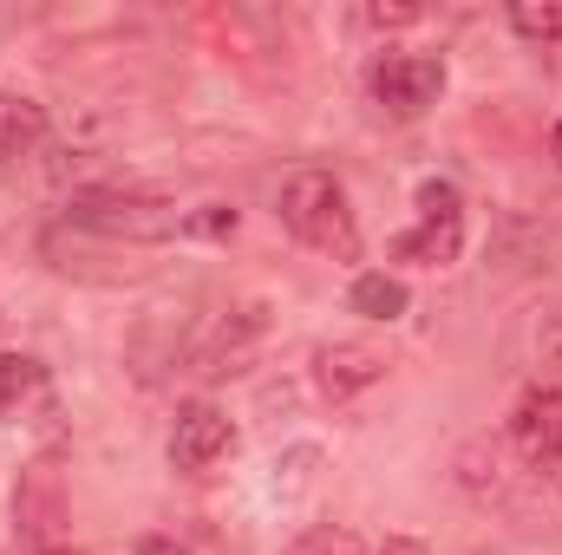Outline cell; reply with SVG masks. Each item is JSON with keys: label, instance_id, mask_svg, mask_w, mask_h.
Segmentation results:
<instances>
[{"label": "cell", "instance_id": "obj_11", "mask_svg": "<svg viewBox=\"0 0 562 555\" xmlns=\"http://www.w3.org/2000/svg\"><path fill=\"white\" fill-rule=\"evenodd\" d=\"M40 393H46V366L26 353H0V412H20Z\"/></svg>", "mask_w": 562, "mask_h": 555}, {"label": "cell", "instance_id": "obj_14", "mask_svg": "<svg viewBox=\"0 0 562 555\" xmlns=\"http://www.w3.org/2000/svg\"><path fill=\"white\" fill-rule=\"evenodd\" d=\"M419 216H464V203H458V183H445V177H425V183H419Z\"/></svg>", "mask_w": 562, "mask_h": 555}, {"label": "cell", "instance_id": "obj_18", "mask_svg": "<svg viewBox=\"0 0 562 555\" xmlns=\"http://www.w3.org/2000/svg\"><path fill=\"white\" fill-rule=\"evenodd\" d=\"M138 555H183V550H177V543H164V536H144Z\"/></svg>", "mask_w": 562, "mask_h": 555}, {"label": "cell", "instance_id": "obj_13", "mask_svg": "<svg viewBox=\"0 0 562 555\" xmlns=\"http://www.w3.org/2000/svg\"><path fill=\"white\" fill-rule=\"evenodd\" d=\"M288 555H367V550H360V536H353V530H307Z\"/></svg>", "mask_w": 562, "mask_h": 555}, {"label": "cell", "instance_id": "obj_9", "mask_svg": "<svg viewBox=\"0 0 562 555\" xmlns=\"http://www.w3.org/2000/svg\"><path fill=\"white\" fill-rule=\"evenodd\" d=\"M40 138H46V105H33L20 92H0V163H20Z\"/></svg>", "mask_w": 562, "mask_h": 555}, {"label": "cell", "instance_id": "obj_17", "mask_svg": "<svg viewBox=\"0 0 562 555\" xmlns=\"http://www.w3.org/2000/svg\"><path fill=\"white\" fill-rule=\"evenodd\" d=\"M373 555H425V543H419V536H386Z\"/></svg>", "mask_w": 562, "mask_h": 555}, {"label": "cell", "instance_id": "obj_16", "mask_svg": "<svg viewBox=\"0 0 562 555\" xmlns=\"http://www.w3.org/2000/svg\"><path fill=\"white\" fill-rule=\"evenodd\" d=\"M537 347H543V360H557V366H562V314H550V320H543Z\"/></svg>", "mask_w": 562, "mask_h": 555}, {"label": "cell", "instance_id": "obj_20", "mask_svg": "<svg viewBox=\"0 0 562 555\" xmlns=\"http://www.w3.org/2000/svg\"><path fill=\"white\" fill-rule=\"evenodd\" d=\"M46 555H79V550H46Z\"/></svg>", "mask_w": 562, "mask_h": 555}, {"label": "cell", "instance_id": "obj_4", "mask_svg": "<svg viewBox=\"0 0 562 555\" xmlns=\"http://www.w3.org/2000/svg\"><path fill=\"white\" fill-rule=\"evenodd\" d=\"M367 86H373V99L393 118H419L445 92V59H431V53H386V59H373Z\"/></svg>", "mask_w": 562, "mask_h": 555}, {"label": "cell", "instance_id": "obj_15", "mask_svg": "<svg viewBox=\"0 0 562 555\" xmlns=\"http://www.w3.org/2000/svg\"><path fill=\"white\" fill-rule=\"evenodd\" d=\"M360 20L367 26H413V20H425V7H360Z\"/></svg>", "mask_w": 562, "mask_h": 555}, {"label": "cell", "instance_id": "obj_3", "mask_svg": "<svg viewBox=\"0 0 562 555\" xmlns=\"http://www.w3.org/2000/svg\"><path fill=\"white\" fill-rule=\"evenodd\" d=\"M504 451L537 477L562 490V366L550 380L524 386V399L510 406V424H504Z\"/></svg>", "mask_w": 562, "mask_h": 555}, {"label": "cell", "instance_id": "obj_7", "mask_svg": "<svg viewBox=\"0 0 562 555\" xmlns=\"http://www.w3.org/2000/svg\"><path fill=\"white\" fill-rule=\"evenodd\" d=\"M13 523H20L33 543H53V530L66 523V490H59V471H53V464L20 471V490H13Z\"/></svg>", "mask_w": 562, "mask_h": 555}, {"label": "cell", "instance_id": "obj_19", "mask_svg": "<svg viewBox=\"0 0 562 555\" xmlns=\"http://www.w3.org/2000/svg\"><path fill=\"white\" fill-rule=\"evenodd\" d=\"M550 157H557V170H562V125H557V138H550Z\"/></svg>", "mask_w": 562, "mask_h": 555}, {"label": "cell", "instance_id": "obj_5", "mask_svg": "<svg viewBox=\"0 0 562 555\" xmlns=\"http://www.w3.org/2000/svg\"><path fill=\"white\" fill-rule=\"evenodd\" d=\"M380 380H386V353L367 347V340H334V347L314 353V393H321L327 406H347L353 393H367V386H380Z\"/></svg>", "mask_w": 562, "mask_h": 555}, {"label": "cell", "instance_id": "obj_8", "mask_svg": "<svg viewBox=\"0 0 562 555\" xmlns=\"http://www.w3.org/2000/svg\"><path fill=\"white\" fill-rule=\"evenodd\" d=\"M458 249H464V216H419V223L393 242V256H400V262H419V269H451Z\"/></svg>", "mask_w": 562, "mask_h": 555}, {"label": "cell", "instance_id": "obj_12", "mask_svg": "<svg viewBox=\"0 0 562 555\" xmlns=\"http://www.w3.org/2000/svg\"><path fill=\"white\" fill-rule=\"evenodd\" d=\"M510 26H517L524 39H537V46H557L562 39V7L557 0H543V7H537V0H517V7H510Z\"/></svg>", "mask_w": 562, "mask_h": 555}, {"label": "cell", "instance_id": "obj_6", "mask_svg": "<svg viewBox=\"0 0 562 555\" xmlns=\"http://www.w3.org/2000/svg\"><path fill=\"white\" fill-rule=\"evenodd\" d=\"M229 444H236V424H229L223 406H210V399L183 406L177 424H170V464L177 471H210L216 457H229Z\"/></svg>", "mask_w": 562, "mask_h": 555}, {"label": "cell", "instance_id": "obj_10", "mask_svg": "<svg viewBox=\"0 0 562 555\" xmlns=\"http://www.w3.org/2000/svg\"><path fill=\"white\" fill-rule=\"evenodd\" d=\"M406 281L400 275H386V269H373V275H360L353 287H347V307L353 314H367V320H400L406 314Z\"/></svg>", "mask_w": 562, "mask_h": 555}, {"label": "cell", "instance_id": "obj_2", "mask_svg": "<svg viewBox=\"0 0 562 555\" xmlns=\"http://www.w3.org/2000/svg\"><path fill=\"white\" fill-rule=\"evenodd\" d=\"M66 223H79L92 236H125V242H164V236L190 229V216L150 190H79L66 203Z\"/></svg>", "mask_w": 562, "mask_h": 555}, {"label": "cell", "instance_id": "obj_1", "mask_svg": "<svg viewBox=\"0 0 562 555\" xmlns=\"http://www.w3.org/2000/svg\"><path fill=\"white\" fill-rule=\"evenodd\" d=\"M281 223L294 242L334 256V262H353L360 256V223H353V203H347V183L334 170H294L281 183Z\"/></svg>", "mask_w": 562, "mask_h": 555}]
</instances>
